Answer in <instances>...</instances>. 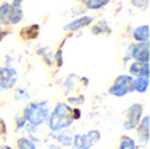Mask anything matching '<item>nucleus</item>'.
I'll use <instances>...</instances> for the list:
<instances>
[{
  "instance_id": "18",
  "label": "nucleus",
  "mask_w": 150,
  "mask_h": 149,
  "mask_svg": "<svg viewBox=\"0 0 150 149\" xmlns=\"http://www.w3.org/2000/svg\"><path fill=\"white\" fill-rule=\"evenodd\" d=\"M17 149H37L33 140L28 137H20L17 140Z\"/></svg>"
},
{
  "instance_id": "25",
  "label": "nucleus",
  "mask_w": 150,
  "mask_h": 149,
  "mask_svg": "<svg viewBox=\"0 0 150 149\" xmlns=\"http://www.w3.org/2000/svg\"><path fill=\"white\" fill-rule=\"evenodd\" d=\"M69 102L70 103H76L78 106L82 104L83 102H84V99H83V96H79V98H69Z\"/></svg>"
},
{
  "instance_id": "29",
  "label": "nucleus",
  "mask_w": 150,
  "mask_h": 149,
  "mask_svg": "<svg viewBox=\"0 0 150 149\" xmlns=\"http://www.w3.org/2000/svg\"><path fill=\"white\" fill-rule=\"evenodd\" d=\"M49 149H61V148L58 147V145H55V144H52V145L49 147Z\"/></svg>"
},
{
  "instance_id": "19",
  "label": "nucleus",
  "mask_w": 150,
  "mask_h": 149,
  "mask_svg": "<svg viewBox=\"0 0 150 149\" xmlns=\"http://www.w3.org/2000/svg\"><path fill=\"white\" fill-rule=\"evenodd\" d=\"M37 34H38V25L37 24H32L30 26L23 31V36H28L29 38H36Z\"/></svg>"
},
{
  "instance_id": "21",
  "label": "nucleus",
  "mask_w": 150,
  "mask_h": 149,
  "mask_svg": "<svg viewBox=\"0 0 150 149\" xmlns=\"http://www.w3.org/2000/svg\"><path fill=\"white\" fill-rule=\"evenodd\" d=\"M16 99L21 100V102H26V100L29 99V94L24 89H18L17 91H16Z\"/></svg>"
},
{
  "instance_id": "16",
  "label": "nucleus",
  "mask_w": 150,
  "mask_h": 149,
  "mask_svg": "<svg viewBox=\"0 0 150 149\" xmlns=\"http://www.w3.org/2000/svg\"><path fill=\"white\" fill-rule=\"evenodd\" d=\"M54 139H57V141H59L62 145H66V147H71L73 145V137L69 133H65V132H55Z\"/></svg>"
},
{
  "instance_id": "9",
  "label": "nucleus",
  "mask_w": 150,
  "mask_h": 149,
  "mask_svg": "<svg viewBox=\"0 0 150 149\" xmlns=\"http://www.w3.org/2000/svg\"><path fill=\"white\" fill-rule=\"evenodd\" d=\"M93 21V17L90 15H84L80 16V17L74 18L73 21H70L69 24H66L63 26V31L65 32H74V31H80V29L86 28V26L91 25Z\"/></svg>"
},
{
  "instance_id": "4",
  "label": "nucleus",
  "mask_w": 150,
  "mask_h": 149,
  "mask_svg": "<svg viewBox=\"0 0 150 149\" xmlns=\"http://www.w3.org/2000/svg\"><path fill=\"white\" fill-rule=\"evenodd\" d=\"M133 91V78L128 74H121L116 77L112 86L108 89V94L116 98H122Z\"/></svg>"
},
{
  "instance_id": "3",
  "label": "nucleus",
  "mask_w": 150,
  "mask_h": 149,
  "mask_svg": "<svg viewBox=\"0 0 150 149\" xmlns=\"http://www.w3.org/2000/svg\"><path fill=\"white\" fill-rule=\"evenodd\" d=\"M23 18V9L21 7H15L11 3L5 1L0 4V25H16Z\"/></svg>"
},
{
  "instance_id": "27",
  "label": "nucleus",
  "mask_w": 150,
  "mask_h": 149,
  "mask_svg": "<svg viewBox=\"0 0 150 149\" xmlns=\"http://www.w3.org/2000/svg\"><path fill=\"white\" fill-rule=\"evenodd\" d=\"M24 0H12V3L11 4L15 5V7H21V3H23Z\"/></svg>"
},
{
  "instance_id": "13",
  "label": "nucleus",
  "mask_w": 150,
  "mask_h": 149,
  "mask_svg": "<svg viewBox=\"0 0 150 149\" xmlns=\"http://www.w3.org/2000/svg\"><path fill=\"white\" fill-rule=\"evenodd\" d=\"M149 87V77H141V78H133V91L140 94L148 91Z\"/></svg>"
},
{
  "instance_id": "17",
  "label": "nucleus",
  "mask_w": 150,
  "mask_h": 149,
  "mask_svg": "<svg viewBox=\"0 0 150 149\" xmlns=\"http://www.w3.org/2000/svg\"><path fill=\"white\" fill-rule=\"evenodd\" d=\"M136 141L129 136H122L120 139V144H119V149H136Z\"/></svg>"
},
{
  "instance_id": "26",
  "label": "nucleus",
  "mask_w": 150,
  "mask_h": 149,
  "mask_svg": "<svg viewBox=\"0 0 150 149\" xmlns=\"http://www.w3.org/2000/svg\"><path fill=\"white\" fill-rule=\"evenodd\" d=\"M4 133H5V123L0 119V137H1Z\"/></svg>"
},
{
  "instance_id": "7",
  "label": "nucleus",
  "mask_w": 150,
  "mask_h": 149,
  "mask_svg": "<svg viewBox=\"0 0 150 149\" xmlns=\"http://www.w3.org/2000/svg\"><path fill=\"white\" fill-rule=\"evenodd\" d=\"M17 71L13 67H0V89L9 90L17 83Z\"/></svg>"
},
{
  "instance_id": "6",
  "label": "nucleus",
  "mask_w": 150,
  "mask_h": 149,
  "mask_svg": "<svg viewBox=\"0 0 150 149\" xmlns=\"http://www.w3.org/2000/svg\"><path fill=\"white\" fill-rule=\"evenodd\" d=\"M144 106L141 103H134L128 108L124 119V129L125 131H132L138 126V123L142 119Z\"/></svg>"
},
{
  "instance_id": "14",
  "label": "nucleus",
  "mask_w": 150,
  "mask_h": 149,
  "mask_svg": "<svg viewBox=\"0 0 150 149\" xmlns=\"http://www.w3.org/2000/svg\"><path fill=\"white\" fill-rule=\"evenodd\" d=\"M91 33L95 34V36H100V34H108V33H111V28H109L108 21H105V20L98 21V24H95V25L91 28Z\"/></svg>"
},
{
  "instance_id": "10",
  "label": "nucleus",
  "mask_w": 150,
  "mask_h": 149,
  "mask_svg": "<svg viewBox=\"0 0 150 149\" xmlns=\"http://www.w3.org/2000/svg\"><path fill=\"white\" fill-rule=\"evenodd\" d=\"M136 128H137L138 145L141 148H145L149 143V116H144Z\"/></svg>"
},
{
  "instance_id": "1",
  "label": "nucleus",
  "mask_w": 150,
  "mask_h": 149,
  "mask_svg": "<svg viewBox=\"0 0 150 149\" xmlns=\"http://www.w3.org/2000/svg\"><path fill=\"white\" fill-rule=\"evenodd\" d=\"M74 108L66 103H58L49 114L47 127L52 132H61L74 123Z\"/></svg>"
},
{
  "instance_id": "2",
  "label": "nucleus",
  "mask_w": 150,
  "mask_h": 149,
  "mask_svg": "<svg viewBox=\"0 0 150 149\" xmlns=\"http://www.w3.org/2000/svg\"><path fill=\"white\" fill-rule=\"evenodd\" d=\"M49 103L42 100V102H36V103H28L23 110V118L25 121H28L32 127L37 128V127L42 126L45 121H47L49 118Z\"/></svg>"
},
{
  "instance_id": "5",
  "label": "nucleus",
  "mask_w": 150,
  "mask_h": 149,
  "mask_svg": "<svg viewBox=\"0 0 150 149\" xmlns=\"http://www.w3.org/2000/svg\"><path fill=\"white\" fill-rule=\"evenodd\" d=\"M100 132L91 129L84 135H75L73 137V147L75 149H90L100 140Z\"/></svg>"
},
{
  "instance_id": "22",
  "label": "nucleus",
  "mask_w": 150,
  "mask_h": 149,
  "mask_svg": "<svg viewBox=\"0 0 150 149\" xmlns=\"http://www.w3.org/2000/svg\"><path fill=\"white\" fill-rule=\"evenodd\" d=\"M74 87V75H70L67 79L65 81V83H63V90L65 91H71Z\"/></svg>"
},
{
  "instance_id": "23",
  "label": "nucleus",
  "mask_w": 150,
  "mask_h": 149,
  "mask_svg": "<svg viewBox=\"0 0 150 149\" xmlns=\"http://www.w3.org/2000/svg\"><path fill=\"white\" fill-rule=\"evenodd\" d=\"M16 127H17L18 129H21V128H25V126H26V121H25V119L23 118V116H16Z\"/></svg>"
},
{
  "instance_id": "12",
  "label": "nucleus",
  "mask_w": 150,
  "mask_h": 149,
  "mask_svg": "<svg viewBox=\"0 0 150 149\" xmlns=\"http://www.w3.org/2000/svg\"><path fill=\"white\" fill-rule=\"evenodd\" d=\"M133 38L137 42H149V26L146 24L134 28L133 31Z\"/></svg>"
},
{
  "instance_id": "28",
  "label": "nucleus",
  "mask_w": 150,
  "mask_h": 149,
  "mask_svg": "<svg viewBox=\"0 0 150 149\" xmlns=\"http://www.w3.org/2000/svg\"><path fill=\"white\" fill-rule=\"evenodd\" d=\"M8 33V31H3V28H1V25H0V40H3L5 37V34Z\"/></svg>"
},
{
  "instance_id": "30",
  "label": "nucleus",
  "mask_w": 150,
  "mask_h": 149,
  "mask_svg": "<svg viewBox=\"0 0 150 149\" xmlns=\"http://www.w3.org/2000/svg\"><path fill=\"white\" fill-rule=\"evenodd\" d=\"M0 149H12V148H11V147H8V145H4V147H1Z\"/></svg>"
},
{
  "instance_id": "8",
  "label": "nucleus",
  "mask_w": 150,
  "mask_h": 149,
  "mask_svg": "<svg viewBox=\"0 0 150 149\" xmlns=\"http://www.w3.org/2000/svg\"><path fill=\"white\" fill-rule=\"evenodd\" d=\"M130 58L137 62L149 63V42H137L129 48Z\"/></svg>"
},
{
  "instance_id": "11",
  "label": "nucleus",
  "mask_w": 150,
  "mask_h": 149,
  "mask_svg": "<svg viewBox=\"0 0 150 149\" xmlns=\"http://www.w3.org/2000/svg\"><path fill=\"white\" fill-rule=\"evenodd\" d=\"M129 73L130 77H136V78H141V77H149V63L145 62H134L130 63L129 66Z\"/></svg>"
},
{
  "instance_id": "24",
  "label": "nucleus",
  "mask_w": 150,
  "mask_h": 149,
  "mask_svg": "<svg viewBox=\"0 0 150 149\" xmlns=\"http://www.w3.org/2000/svg\"><path fill=\"white\" fill-rule=\"evenodd\" d=\"M54 60H55V62H57L58 66H62V63H63V61H62V48H59V49H58V52L55 53Z\"/></svg>"
},
{
  "instance_id": "20",
  "label": "nucleus",
  "mask_w": 150,
  "mask_h": 149,
  "mask_svg": "<svg viewBox=\"0 0 150 149\" xmlns=\"http://www.w3.org/2000/svg\"><path fill=\"white\" fill-rule=\"evenodd\" d=\"M132 5L138 9H146L149 5V0H130Z\"/></svg>"
},
{
  "instance_id": "15",
  "label": "nucleus",
  "mask_w": 150,
  "mask_h": 149,
  "mask_svg": "<svg viewBox=\"0 0 150 149\" xmlns=\"http://www.w3.org/2000/svg\"><path fill=\"white\" fill-rule=\"evenodd\" d=\"M111 0H86V7L90 11H98L108 5Z\"/></svg>"
}]
</instances>
